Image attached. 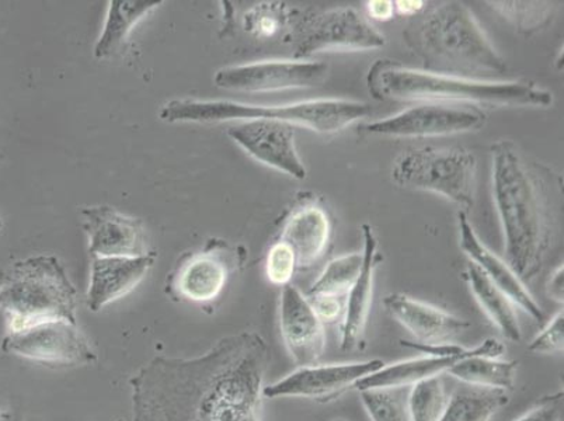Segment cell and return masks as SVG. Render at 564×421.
<instances>
[{
	"label": "cell",
	"mask_w": 564,
	"mask_h": 421,
	"mask_svg": "<svg viewBox=\"0 0 564 421\" xmlns=\"http://www.w3.org/2000/svg\"><path fill=\"white\" fill-rule=\"evenodd\" d=\"M269 346L254 331L193 358L158 356L130 379L132 421H261Z\"/></svg>",
	"instance_id": "6da1fadb"
},
{
	"label": "cell",
	"mask_w": 564,
	"mask_h": 421,
	"mask_svg": "<svg viewBox=\"0 0 564 421\" xmlns=\"http://www.w3.org/2000/svg\"><path fill=\"white\" fill-rule=\"evenodd\" d=\"M491 151V192L499 215L505 261L522 282L541 273L557 233L561 190L555 174L514 141Z\"/></svg>",
	"instance_id": "7a4b0ae2"
},
{
	"label": "cell",
	"mask_w": 564,
	"mask_h": 421,
	"mask_svg": "<svg viewBox=\"0 0 564 421\" xmlns=\"http://www.w3.org/2000/svg\"><path fill=\"white\" fill-rule=\"evenodd\" d=\"M367 89L377 100L447 102L476 107H541L555 101L551 90L532 80H475L409 68L377 60L367 74Z\"/></svg>",
	"instance_id": "3957f363"
},
{
	"label": "cell",
	"mask_w": 564,
	"mask_h": 421,
	"mask_svg": "<svg viewBox=\"0 0 564 421\" xmlns=\"http://www.w3.org/2000/svg\"><path fill=\"white\" fill-rule=\"evenodd\" d=\"M422 71L475 80L506 74L507 61L491 43L474 12L460 2H444L403 32Z\"/></svg>",
	"instance_id": "277c9868"
},
{
	"label": "cell",
	"mask_w": 564,
	"mask_h": 421,
	"mask_svg": "<svg viewBox=\"0 0 564 421\" xmlns=\"http://www.w3.org/2000/svg\"><path fill=\"white\" fill-rule=\"evenodd\" d=\"M372 115L371 106L346 99H317L286 106H254L230 100H172L159 117L166 122L213 125L224 121L275 120L330 136Z\"/></svg>",
	"instance_id": "5b68a950"
},
{
	"label": "cell",
	"mask_w": 564,
	"mask_h": 421,
	"mask_svg": "<svg viewBox=\"0 0 564 421\" xmlns=\"http://www.w3.org/2000/svg\"><path fill=\"white\" fill-rule=\"evenodd\" d=\"M0 310L7 313L9 332L50 321L78 323V291L58 258L33 256L2 277Z\"/></svg>",
	"instance_id": "8992f818"
},
{
	"label": "cell",
	"mask_w": 564,
	"mask_h": 421,
	"mask_svg": "<svg viewBox=\"0 0 564 421\" xmlns=\"http://www.w3.org/2000/svg\"><path fill=\"white\" fill-rule=\"evenodd\" d=\"M478 161L463 147L409 148L394 159L392 180L399 187L429 192L469 210L476 202Z\"/></svg>",
	"instance_id": "52a82bcc"
},
{
	"label": "cell",
	"mask_w": 564,
	"mask_h": 421,
	"mask_svg": "<svg viewBox=\"0 0 564 421\" xmlns=\"http://www.w3.org/2000/svg\"><path fill=\"white\" fill-rule=\"evenodd\" d=\"M295 58L326 51H371L383 48L387 37L354 8L312 10L295 25Z\"/></svg>",
	"instance_id": "ba28073f"
},
{
	"label": "cell",
	"mask_w": 564,
	"mask_h": 421,
	"mask_svg": "<svg viewBox=\"0 0 564 421\" xmlns=\"http://www.w3.org/2000/svg\"><path fill=\"white\" fill-rule=\"evenodd\" d=\"M2 350L13 356L59 366H90L97 361V353L89 338L82 333L78 323L50 321L9 332L2 342Z\"/></svg>",
	"instance_id": "9c48e42d"
},
{
	"label": "cell",
	"mask_w": 564,
	"mask_h": 421,
	"mask_svg": "<svg viewBox=\"0 0 564 421\" xmlns=\"http://www.w3.org/2000/svg\"><path fill=\"white\" fill-rule=\"evenodd\" d=\"M486 121V111L480 107L422 102L383 120L369 122L364 130L371 136L389 138L448 137L478 131Z\"/></svg>",
	"instance_id": "30bf717a"
},
{
	"label": "cell",
	"mask_w": 564,
	"mask_h": 421,
	"mask_svg": "<svg viewBox=\"0 0 564 421\" xmlns=\"http://www.w3.org/2000/svg\"><path fill=\"white\" fill-rule=\"evenodd\" d=\"M329 71V64L323 61H261L219 69L214 82L225 90L269 94L321 86Z\"/></svg>",
	"instance_id": "8fae6325"
},
{
	"label": "cell",
	"mask_w": 564,
	"mask_h": 421,
	"mask_svg": "<svg viewBox=\"0 0 564 421\" xmlns=\"http://www.w3.org/2000/svg\"><path fill=\"white\" fill-rule=\"evenodd\" d=\"M384 366L382 359H368L361 363L327 364V366L299 367L294 373L286 375L263 389L265 399L304 398L312 400H327L341 397L348 389L356 388L373 373Z\"/></svg>",
	"instance_id": "7c38bea8"
},
{
	"label": "cell",
	"mask_w": 564,
	"mask_h": 421,
	"mask_svg": "<svg viewBox=\"0 0 564 421\" xmlns=\"http://www.w3.org/2000/svg\"><path fill=\"white\" fill-rule=\"evenodd\" d=\"M230 140L254 161L296 180L306 179V168L296 149L294 126L275 120L240 121L228 128Z\"/></svg>",
	"instance_id": "4fadbf2b"
},
{
	"label": "cell",
	"mask_w": 564,
	"mask_h": 421,
	"mask_svg": "<svg viewBox=\"0 0 564 421\" xmlns=\"http://www.w3.org/2000/svg\"><path fill=\"white\" fill-rule=\"evenodd\" d=\"M80 217L91 258H138L151 253L140 220L107 205L86 207Z\"/></svg>",
	"instance_id": "5bb4252c"
},
{
	"label": "cell",
	"mask_w": 564,
	"mask_h": 421,
	"mask_svg": "<svg viewBox=\"0 0 564 421\" xmlns=\"http://www.w3.org/2000/svg\"><path fill=\"white\" fill-rule=\"evenodd\" d=\"M280 328L282 341L296 366H315L325 354V325L307 296L292 284L282 287Z\"/></svg>",
	"instance_id": "9a60e30c"
},
{
	"label": "cell",
	"mask_w": 564,
	"mask_h": 421,
	"mask_svg": "<svg viewBox=\"0 0 564 421\" xmlns=\"http://www.w3.org/2000/svg\"><path fill=\"white\" fill-rule=\"evenodd\" d=\"M229 265L218 248L183 256L167 277L166 292L173 300L207 304L223 294Z\"/></svg>",
	"instance_id": "2e32d148"
},
{
	"label": "cell",
	"mask_w": 564,
	"mask_h": 421,
	"mask_svg": "<svg viewBox=\"0 0 564 421\" xmlns=\"http://www.w3.org/2000/svg\"><path fill=\"white\" fill-rule=\"evenodd\" d=\"M458 228L460 249L468 256L470 263L478 266L487 279L510 298L512 304L528 313L532 320L543 321L545 315H543L542 307L527 289L524 282L518 279L505 260L481 242L475 228L471 227L468 215L463 210H459L458 214Z\"/></svg>",
	"instance_id": "e0dca14e"
},
{
	"label": "cell",
	"mask_w": 564,
	"mask_h": 421,
	"mask_svg": "<svg viewBox=\"0 0 564 421\" xmlns=\"http://www.w3.org/2000/svg\"><path fill=\"white\" fill-rule=\"evenodd\" d=\"M156 255L151 251L138 258H91L87 306L99 312L135 290L155 265Z\"/></svg>",
	"instance_id": "ac0fdd59"
},
{
	"label": "cell",
	"mask_w": 564,
	"mask_h": 421,
	"mask_svg": "<svg viewBox=\"0 0 564 421\" xmlns=\"http://www.w3.org/2000/svg\"><path fill=\"white\" fill-rule=\"evenodd\" d=\"M383 305L420 343H449L470 327L468 321L400 292L384 296Z\"/></svg>",
	"instance_id": "d6986e66"
},
{
	"label": "cell",
	"mask_w": 564,
	"mask_h": 421,
	"mask_svg": "<svg viewBox=\"0 0 564 421\" xmlns=\"http://www.w3.org/2000/svg\"><path fill=\"white\" fill-rule=\"evenodd\" d=\"M361 233L362 269L346 298V312L341 322L343 350L360 348L364 343L369 311H371L373 279H376L377 267L383 259L378 251V239L371 225L362 224Z\"/></svg>",
	"instance_id": "ffe728a7"
},
{
	"label": "cell",
	"mask_w": 564,
	"mask_h": 421,
	"mask_svg": "<svg viewBox=\"0 0 564 421\" xmlns=\"http://www.w3.org/2000/svg\"><path fill=\"white\" fill-rule=\"evenodd\" d=\"M329 215L319 205H304L296 209L282 228V242L294 250L299 269H307L325 255L330 242Z\"/></svg>",
	"instance_id": "44dd1931"
},
{
	"label": "cell",
	"mask_w": 564,
	"mask_h": 421,
	"mask_svg": "<svg viewBox=\"0 0 564 421\" xmlns=\"http://www.w3.org/2000/svg\"><path fill=\"white\" fill-rule=\"evenodd\" d=\"M162 3V0H110L102 32L95 45L96 58L115 55L135 25Z\"/></svg>",
	"instance_id": "7402d4cb"
},
{
	"label": "cell",
	"mask_w": 564,
	"mask_h": 421,
	"mask_svg": "<svg viewBox=\"0 0 564 421\" xmlns=\"http://www.w3.org/2000/svg\"><path fill=\"white\" fill-rule=\"evenodd\" d=\"M471 294L489 316V320L501 332V335L510 342H521L522 332L516 312V305L484 274L478 266L469 263L464 273Z\"/></svg>",
	"instance_id": "603a6c76"
},
{
	"label": "cell",
	"mask_w": 564,
	"mask_h": 421,
	"mask_svg": "<svg viewBox=\"0 0 564 421\" xmlns=\"http://www.w3.org/2000/svg\"><path fill=\"white\" fill-rule=\"evenodd\" d=\"M459 357H430L406 359L383 366L379 371L368 375L356 385L358 390L384 388H412L424 379L440 377L448 373L454 364L460 361Z\"/></svg>",
	"instance_id": "cb8c5ba5"
},
{
	"label": "cell",
	"mask_w": 564,
	"mask_h": 421,
	"mask_svg": "<svg viewBox=\"0 0 564 421\" xmlns=\"http://www.w3.org/2000/svg\"><path fill=\"white\" fill-rule=\"evenodd\" d=\"M517 361L500 358L469 357L448 369L451 377L475 388L511 390L517 381Z\"/></svg>",
	"instance_id": "d4e9b609"
},
{
	"label": "cell",
	"mask_w": 564,
	"mask_h": 421,
	"mask_svg": "<svg viewBox=\"0 0 564 421\" xmlns=\"http://www.w3.org/2000/svg\"><path fill=\"white\" fill-rule=\"evenodd\" d=\"M509 402L505 390L475 387L456 390L440 421H490Z\"/></svg>",
	"instance_id": "484cf974"
},
{
	"label": "cell",
	"mask_w": 564,
	"mask_h": 421,
	"mask_svg": "<svg viewBox=\"0 0 564 421\" xmlns=\"http://www.w3.org/2000/svg\"><path fill=\"white\" fill-rule=\"evenodd\" d=\"M518 33L531 35L546 29L553 20V7L549 2H521V0H494L486 2Z\"/></svg>",
	"instance_id": "4316f807"
},
{
	"label": "cell",
	"mask_w": 564,
	"mask_h": 421,
	"mask_svg": "<svg viewBox=\"0 0 564 421\" xmlns=\"http://www.w3.org/2000/svg\"><path fill=\"white\" fill-rule=\"evenodd\" d=\"M361 269L362 253L345 255L332 260L323 270L319 279L311 287L310 296H347L348 291L360 277Z\"/></svg>",
	"instance_id": "83f0119b"
},
{
	"label": "cell",
	"mask_w": 564,
	"mask_h": 421,
	"mask_svg": "<svg viewBox=\"0 0 564 421\" xmlns=\"http://www.w3.org/2000/svg\"><path fill=\"white\" fill-rule=\"evenodd\" d=\"M449 402L443 377H433L410 388L409 410L412 421H440Z\"/></svg>",
	"instance_id": "f1b7e54d"
},
{
	"label": "cell",
	"mask_w": 564,
	"mask_h": 421,
	"mask_svg": "<svg viewBox=\"0 0 564 421\" xmlns=\"http://www.w3.org/2000/svg\"><path fill=\"white\" fill-rule=\"evenodd\" d=\"M361 402L372 421H412L410 388L361 390Z\"/></svg>",
	"instance_id": "f546056e"
},
{
	"label": "cell",
	"mask_w": 564,
	"mask_h": 421,
	"mask_svg": "<svg viewBox=\"0 0 564 421\" xmlns=\"http://www.w3.org/2000/svg\"><path fill=\"white\" fill-rule=\"evenodd\" d=\"M292 18H294V10L286 7L285 3H260L251 9L249 14H246V30H249L258 39H271L285 29Z\"/></svg>",
	"instance_id": "4dcf8cb0"
},
{
	"label": "cell",
	"mask_w": 564,
	"mask_h": 421,
	"mask_svg": "<svg viewBox=\"0 0 564 421\" xmlns=\"http://www.w3.org/2000/svg\"><path fill=\"white\" fill-rule=\"evenodd\" d=\"M296 269L299 265H296L295 253L289 244L279 240L271 246L265 260V276L271 284L276 287L291 284Z\"/></svg>",
	"instance_id": "1f68e13d"
},
{
	"label": "cell",
	"mask_w": 564,
	"mask_h": 421,
	"mask_svg": "<svg viewBox=\"0 0 564 421\" xmlns=\"http://www.w3.org/2000/svg\"><path fill=\"white\" fill-rule=\"evenodd\" d=\"M564 346V315L558 312L543 331L528 346V350L535 354H553L563 352Z\"/></svg>",
	"instance_id": "d6a6232c"
},
{
	"label": "cell",
	"mask_w": 564,
	"mask_h": 421,
	"mask_svg": "<svg viewBox=\"0 0 564 421\" xmlns=\"http://www.w3.org/2000/svg\"><path fill=\"white\" fill-rule=\"evenodd\" d=\"M346 298L336 295H316L307 296L312 307H314L317 317L323 325H333V323L343 322L346 312Z\"/></svg>",
	"instance_id": "836d02e7"
},
{
	"label": "cell",
	"mask_w": 564,
	"mask_h": 421,
	"mask_svg": "<svg viewBox=\"0 0 564 421\" xmlns=\"http://www.w3.org/2000/svg\"><path fill=\"white\" fill-rule=\"evenodd\" d=\"M516 421H563V390L538 400L531 410Z\"/></svg>",
	"instance_id": "e575fe53"
},
{
	"label": "cell",
	"mask_w": 564,
	"mask_h": 421,
	"mask_svg": "<svg viewBox=\"0 0 564 421\" xmlns=\"http://www.w3.org/2000/svg\"><path fill=\"white\" fill-rule=\"evenodd\" d=\"M369 18L379 22H389L394 17L393 2L391 0H371L367 2Z\"/></svg>",
	"instance_id": "d590c367"
},
{
	"label": "cell",
	"mask_w": 564,
	"mask_h": 421,
	"mask_svg": "<svg viewBox=\"0 0 564 421\" xmlns=\"http://www.w3.org/2000/svg\"><path fill=\"white\" fill-rule=\"evenodd\" d=\"M423 0H397L393 2L394 14L402 18H414L424 9Z\"/></svg>",
	"instance_id": "8d00e7d4"
},
{
	"label": "cell",
	"mask_w": 564,
	"mask_h": 421,
	"mask_svg": "<svg viewBox=\"0 0 564 421\" xmlns=\"http://www.w3.org/2000/svg\"><path fill=\"white\" fill-rule=\"evenodd\" d=\"M563 266H558L555 271H553V274L551 279L547 281V295L552 298V300H555L558 302V304H563Z\"/></svg>",
	"instance_id": "74e56055"
},
{
	"label": "cell",
	"mask_w": 564,
	"mask_h": 421,
	"mask_svg": "<svg viewBox=\"0 0 564 421\" xmlns=\"http://www.w3.org/2000/svg\"><path fill=\"white\" fill-rule=\"evenodd\" d=\"M0 228H2V220H0Z\"/></svg>",
	"instance_id": "f35d334b"
},
{
	"label": "cell",
	"mask_w": 564,
	"mask_h": 421,
	"mask_svg": "<svg viewBox=\"0 0 564 421\" xmlns=\"http://www.w3.org/2000/svg\"><path fill=\"white\" fill-rule=\"evenodd\" d=\"M0 281H2V277H0Z\"/></svg>",
	"instance_id": "ab89813d"
},
{
	"label": "cell",
	"mask_w": 564,
	"mask_h": 421,
	"mask_svg": "<svg viewBox=\"0 0 564 421\" xmlns=\"http://www.w3.org/2000/svg\"><path fill=\"white\" fill-rule=\"evenodd\" d=\"M338 421H343V420H338Z\"/></svg>",
	"instance_id": "60d3db41"
}]
</instances>
